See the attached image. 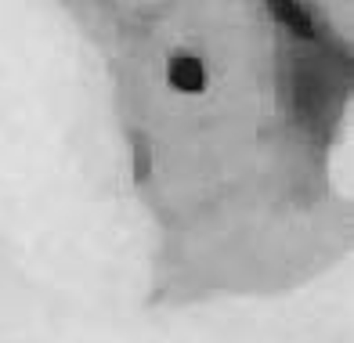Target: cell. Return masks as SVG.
Segmentation results:
<instances>
[{"mask_svg": "<svg viewBox=\"0 0 354 343\" xmlns=\"http://www.w3.org/2000/svg\"><path fill=\"white\" fill-rule=\"evenodd\" d=\"M170 84L185 94H199L206 87V73H203V62L192 58V55H177L170 58Z\"/></svg>", "mask_w": 354, "mask_h": 343, "instance_id": "6da1fadb", "label": "cell"}, {"mask_svg": "<svg viewBox=\"0 0 354 343\" xmlns=\"http://www.w3.org/2000/svg\"><path fill=\"white\" fill-rule=\"evenodd\" d=\"M268 4H271V11H275L289 29L297 33V37H315V26L308 19V11H300L297 0H268Z\"/></svg>", "mask_w": 354, "mask_h": 343, "instance_id": "7a4b0ae2", "label": "cell"}]
</instances>
